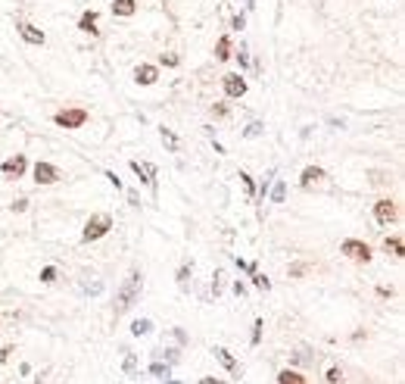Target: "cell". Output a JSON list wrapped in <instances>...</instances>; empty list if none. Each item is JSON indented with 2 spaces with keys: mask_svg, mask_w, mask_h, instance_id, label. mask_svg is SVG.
Masks as SVG:
<instances>
[{
  "mask_svg": "<svg viewBox=\"0 0 405 384\" xmlns=\"http://www.w3.org/2000/svg\"><path fill=\"white\" fill-rule=\"evenodd\" d=\"M150 375H156V378H169V362L153 359V366H150Z\"/></svg>",
  "mask_w": 405,
  "mask_h": 384,
  "instance_id": "18",
  "label": "cell"
},
{
  "mask_svg": "<svg viewBox=\"0 0 405 384\" xmlns=\"http://www.w3.org/2000/svg\"><path fill=\"white\" fill-rule=\"evenodd\" d=\"M181 60L175 56V53H162V66H178Z\"/></svg>",
  "mask_w": 405,
  "mask_h": 384,
  "instance_id": "31",
  "label": "cell"
},
{
  "mask_svg": "<svg viewBox=\"0 0 405 384\" xmlns=\"http://www.w3.org/2000/svg\"><path fill=\"white\" fill-rule=\"evenodd\" d=\"M312 356H309V350H299V353H293V362H309Z\"/></svg>",
  "mask_w": 405,
  "mask_h": 384,
  "instance_id": "37",
  "label": "cell"
},
{
  "mask_svg": "<svg viewBox=\"0 0 405 384\" xmlns=\"http://www.w3.org/2000/svg\"><path fill=\"white\" fill-rule=\"evenodd\" d=\"M16 28H19V34L25 37L28 44H44V31H40V28H34V25H28V22H19Z\"/></svg>",
  "mask_w": 405,
  "mask_h": 384,
  "instance_id": "11",
  "label": "cell"
},
{
  "mask_svg": "<svg viewBox=\"0 0 405 384\" xmlns=\"http://www.w3.org/2000/svg\"><path fill=\"white\" fill-rule=\"evenodd\" d=\"M134 10H137L134 0H115V4H112V13L115 16H134Z\"/></svg>",
  "mask_w": 405,
  "mask_h": 384,
  "instance_id": "14",
  "label": "cell"
},
{
  "mask_svg": "<svg viewBox=\"0 0 405 384\" xmlns=\"http://www.w3.org/2000/svg\"><path fill=\"white\" fill-rule=\"evenodd\" d=\"M387 250H393V256H402L405 253V247H402V241L399 238H387V244H383Z\"/></svg>",
  "mask_w": 405,
  "mask_h": 384,
  "instance_id": "21",
  "label": "cell"
},
{
  "mask_svg": "<svg viewBox=\"0 0 405 384\" xmlns=\"http://www.w3.org/2000/svg\"><path fill=\"white\" fill-rule=\"evenodd\" d=\"M277 384H306V378H302L299 372H290V369H284V372L277 375Z\"/></svg>",
  "mask_w": 405,
  "mask_h": 384,
  "instance_id": "16",
  "label": "cell"
},
{
  "mask_svg": "<svg viewBox=\"0 0 405 384\" xmlns=\"http://www.w3.org/2000/svg\"><path fill=\"white\" fill-rule=\"evenodd\" d=\"M121 369H125V375H137V356L128 353V356H125V366H121Z\"/></svg>",
  "mask_w": 405,
  "mask_h": 384,
  "instance_id": "23",
  "label": "cell"
},
{
  "mask_svg": "<svg viewBox=\"0 0 405 384\" xmlns=\"http://www.w3.org/2000/svg\"><path fill=\"white\" fill-rule=\"evenodd\" d=\"M396 216H399V209H396V203H393V200H377V203H374V219H377L380 225L396 222Z\"/></svg>",
  "mask_w": 405,
  "mask_h": 384,
  "instance_id": "5",
  "label": "cell"
},
{
  "mask_svg": "<svg viewBox=\"0 0 405 384\" xmlns=\"http://www.w3.org/2000/svg\"><path fill=\"white\" fill-rule=\"evenodd\" d=\"M212 116H218V119L228 116V106H225V103H215V106H212Z\"/></svg>",
  "mask_w": 405,
  "mask_h": 384,
  "instance_id": "35",
  "label": "cell"
},
{
  "mask_svg": "<svg viewBox=\"0 0 405 384\" xmlns=\"http://www.w3.org/2000/svg\"><path fill=\"white\" fill-rule=\"evenodd\" d=\"M306 268H309L306 262H296V265H290V278H296V275H302V272H306Z\"/></svg>",
  "mask_w": 405,
  "mask_h": 384,
  "instance_id": "30",
  "label": "cell"
},
{
  "mask_svg": "<svg viewBox=\"0 0 405 384\" xmlns=\"http://www.w3.org/2000/svg\"><path fill=\"white\" fill-rule=\"evenodd\" d=\"M25 206H28V200H16V203H13V213H22Z\"/></svg>",
  "mask_w": 405,
  "mask_h": 384,
  "instance_id": "40",
  "label": "cell"
},
{
  "mask_svg": "<svg viewBox=\"0 0 405 384\" xmlns=\"http://www.w3.org/2000/svg\"><path fill=\"white\" fill-rule=\"evenodd\" d=\"M253 278H256V287H262V291H268V287H271V281H268L265 275H253Z\"/></svg>",
  "mask_w": 405,
  "mask_h": 384,
  "instance_id": "33",
  "label": "cell"
},
{
  "mask_svg": "<svg viewBox=\"0 0 405 384\" xmlns=\"http://www.w3.org/2000/svg\"><path fill=\"white\" fill-rule=\"evenodd\" d=\"M140 287H144V278H140L137 268H131L128 278H125V284H121L118 294H115V316H121V313H128V310H131L134 300L140 297Z\"/></svg>",
  "mask_w": 405,
  "mask_h": 384,
  "instance_id": "1",
  "label": "cell"
},
{
  "mask_svg": "<svg viewBox=\"0 0 405 384\" xmlns=\"http://www.w3.org/2000/svg\"><path fill=\"white\" fill-rule=\"evenodd\" d=\"M85 122H88L85 109H63V112H56V125H63V128H81Z\"/></svg>",
  "mask_w": 405,
  "mask_h": 384,
  "instance_id": "4",
  "label": "cell"
},
{
  "mask_svg": "<svg viewBox=\"0 0 405 384\" xmlns=\"http://www.w3.org/2000/svg\"><path fill=\"white\" fill-rule=\"evenodd\" d=\"M128 203H131V206H140V197H137V190H128Z\"/></svg>",
  "mask_w": 405,
  "mask_h": 384,
  "instance_id": "38",
  "label": "cell"
},
{
  "mask_svg": "<svg viewBox=\"0 0 405 384\" xmlns=\"http://www.w3.org/2000/svg\"><path fill=\"white\" fill-rule=\"evenodd\" d=\"M321 178H324V169H318V166H309V169L302 172L299 184H302V187H312V184H318Z\"/></svg>",
  "mask_w": 405,
  "mask_h": 384,
  "instance_id": "13",
  "label": "cell"
},
{
  "mask_svg": "<svg viewBox=\"0 0 405 384\" xmlns=\"http://www.w3.org/2000/svg\"><path fill=\"white\" fill-rule=\"evenodd\" d=\"M159 135H162V144L169 147V153H178V138L172 135V128H159Z\"/></svg>",
  "mask_w": 405,
  "mask_h": 384,
  "instance_id": "17",
  "label": "cell"
},
{
  "mask_svg": "<svg viewBox=\"0 0 405 384\" xmlns=\"http://www.w3.org/2000/svg\"><path fill=\"white\" fill-rule=\"evenodd\" d=\"M340 250H343L349 259H355V262H368V259H371V247H368V244H361V241H355V238L343 241Z\"/></svg>",
  "mask_w": 405,
  "mask_h": 384,
  "instance_id": "3",
  "label": "cell"
},
{
  "mask_svg": "<svg viewBox=\"0 0 405 384\" xmlns=\"http://www.w3.org/2000/svg\"><path fill=\"white\" fill-rule=\"evenodd\" d=\"M153 356H156V359H166V362H169V366H172V362H175V359H178V353H175V350H156V353H153Z\"/></svg>",
  "mask_w": 405,
  "mask_h": 384,
  "instance_id": "25",
  "label": "cell"
},
{
  "mask_svg": "<svg viewBox=\"0 0 405 384\" xmlns=\"http://www.w3.org/2000/svg\"><path fill=\"white\" fill-rule=\"evenodd\" d=\"M109 228H112V216L109 213H94L88 219V225H85V232H81V238H85V241H97V238H103L109 232Z\"/></svg>",
  "mask_w": 405,
  "mask_h": 384,
  "instance_id": "2",
  "label": "cell"
},
{
  "mask_svg": "<svg viewBox=\"0 0 405 384\" xmlns=\"http://www.w3.org/2000/svg\"><path fill=\"white\" fill-rule=\"evenodd\" d=\"M240 181H243V187H247V194L253 197V190H256V187H253V178H250L247 172H240Z\"/></svg>",
  "mask_w": 405,
  "mask_h": 384,
  "instance_id": "29",
  "label": "cell"
},
{
  "mask_svg": "<svg viewBox=\"0 0 405 384\" xmlns=\"http://www.w3.org/2000/svg\"><path fill=\"white\" fill-rule=\"evenodd\" d=\"M259 337H262V319H256L253 325V343H259Z\"/></svg>",
  "mask_w": 405,
  "mask_h": 384,
  "instance_id": "34",
  "label": "cell"
},
{
  "mask_svg": "<svg viewBox=\"0 0 405 384\" xmlns=\"http://www.w3.org/2000/svg\"><path fill=\"white\" fill-rule=\"evenodd\" d=\"M10 353H13V347H4V350H0V362H7V359H10Z\"/></svg>",
  "mask_w": 405,
  "mask_h": 384,
  "instance_id": "41",
  "label": "cell"
},
{
  "mask_svg": "<svg viewBox=\"0 0 405 384\" xmlns=\"http://www.w3.org/2000/svg\"><path fill=\"white\" fill-rule=\"evenodd\" d=\"M190 268H193V265H181V272H178V284H181V287H187V275H190Z\"/></svg>",
  "mask_w": 405,
  "mask_h": 384,
  "instance_id": "28",
  "label": "cell"
},
{
  "mask_svg": "<svg viewBox=\"0 0 405 384\" xmlns=\"http://www.w3.org/2000/svg\"><path fill=\"white\" fill-rule=\"evenodd\" d=\"M221 85H225V94L228 97H243V94H247V82H243L240 75H225Z\"/></svg>",
  "mask_w": 405,
  "mask_h": 384,
  "instance_id": "6",
  "label": "cell"
},
{
  "mask_svg": "<svg viewBox=\"0 0 405 384\" xmlns=\"http://www.w3.org/2000/svg\"><path fill=\"white\" fill-rule=\"evenodd\" d=\"M199 384H221V381H218V378H202Z\"/></svg>",
  "mask_w": 405,
  "mask_h": 384,
  "instance_id": "42",
  "label": "cell"
},
{
  "mask_svg": "<svg viewBox=\"0 0 405 384\" xmlns=\"http://www.w3.org/2000/svg\"><path fill=\"white\" fill-rule=\"evenodd\" d=\"M56 178H59V172H56L50 163H37V166H34V181H37V184H53Z\"/></svg>",
  "mask_w": 405,
  "mask_h": 384,
  "instance_id": "7",
  "label": "cell"
},
{
  "mask_svg": "<svg viewBox=\"0 0 405 384\" xmlns=\"http://www.w3.org/2000/svg\"><path fill=\"white\" fill-rule=\"evenodd\" d=\"M284 197H287V187H284V181H277L274 190H271V200L274 203H284Z\"/></svg>",
  "mask_w": 405,
  "mask_h": 384,
  "instance_id": "22",
  "label": "cell"
},
{
  "mask_svg": "<svg viewBox=\"0 0 405 384\" xmlns=\"http://www.w3.org/2000/svg\"><path fill=\"white\" fill-rule=\"evenodd\" d=\"M156 79H159V69H156V66H147V63H144V66L134 69V82H137V85H153Z\"/></svg>",
  "mask_w": 405,
  "mask_h": 384,
  "instance_id": "9",
  "label": "cell"
},
{
  "mask_svg": "<svg viewBox=\"0 0 405 384\" xmlns=\"http://www.w3.org/2000/svg\"><path fill=\"white\" fill-rule=\"evenodd\" d=\"M256 135H262V122H253V125L247 128V138H256Z\"/></svg>",
  "mask_w": 405,
  "mask_h": 384,
  "instance_id": "32",
  "label": "cell"
},
{
  "mask_svg": "<svg viewBox=\"0 0 405 384\" xmlns=\"http://www.w3.org/2000/svg\"><path fill=\"white\" fill-rule=\"evenodd\" d=\"M212 353H215V359H218V362H221V366H225V369H228L231 375H240V366H237V359H234V356H231V353H228L225 347H215Z\"/></svg>",
  "mask_w": 405,
  "mask_h": 384,
  "instance_id": "12",
  "label": "cell"
},
{
  "mask_svg": "<svg viewBox=\"0 0 405 384\" xmlns=\"http://www.w3.org/2000/svg\"><path fill=\"white\" fill-rule=\"evenodd\" d=\"M328 384H343V372L340 369H331L328 372Z\"/></svg>",
  "mask_w": 405,
  "mask_h": 384,
  "instance_id": "27",
  "label": "cell"
},
{
  "mask_svg": "<svg viewBox=\"0 0 405 384\" xmlns=\"http://www.w3.org/2000/svg\"><path fill=\"white\" fill-rule=\"evenodd\" d=\"M81 291H85V294H100L103 281H81Z\"/></svg>",
  "mask_w": 405,
  "mask_h": 384,
  "instance_id": "24",
  "label": "cell"
},
{
  "mask_svg": "<svg viewBox=\"0 0 405 384\" xmlns=\"http://www.w3.org/2000/svg\"><path fill=\"white\" fill-rule=\"evenodd\" d=\"M106 178H109V184H112V187H121V181H118V175H115V172H106Z\"/></svg>",
  "mask_w": 405,
  "mask_h": 384,
  "instance_id": "39",
  "label": "cell"
},
{
  "mask_svg": "<svg viewBox=\"0 0 405 384\" xmlns=\"http://www.w3.org/2000/svg\"><path fill=\"white\" fill-rule=\"evenodd\" d=\"M131 172L134 175H140V181L144 184H156V166H150V163H137V160H131Z\"/></svg>",
  "mask_w": 405,
  "mask_h": 384,
  "instance_id": "8",
  "label": "cell"
},
{
  "mask_svg": "<svg viewBox=\"0 0 405 384\" xmlns=\"http://www.w3.org/2000/svg\"><path fill=\"white\" fill-rule=\"evenodd\" d=\"M231 25H234V28H237V31H240V28H243V25H247V16H243V13H237V16H234V22H231Z\"/></svg>",
  "mask_w": 405,
  "mask_h": 384,
  "instance_id": "36",
  "label": "cell"
},
{
  "mask_svg": "<svg viewBox=\"0 0 405 384\" xmlns=\"http://www.w3.org/2000/svg\"><path fill=\"white\" fill-rule=\"evenodd\" d=\"M78 28H81V31H88V34H97V13H94V10H88L85 16H81Z\"/></svg>",
  "mask_w": 405,
  "mask_h": 384,
  "instance_id": "15",
  "label": "cell"
},
{
  "mask_svg": "<svg viewBox=\"0 0 405 384\" xmlns=\"http://www.w3.org/2000/svg\"><path fill=\"white\" fill-rule=\"evenodd\" d=\"M25 157H10L4 166H0V172H4V175H13V178H19V175H25Z\"/></svg>",
  "mask_w": 405,
  "mask_h": 384,
  "instance_id": "10",
  "label": "cell"
},
{
  "mask_svg": "<svg viewBox=\"0 0 405 384\" xmlns=\"http://www.w3.org/2000/svg\"><path fill=\"white\" fill-rule=\"evenodd\" d=\"M40 281H44V284H53V281H56V268H53V265H47L44 272H40Z\"/></svg>",
  "mask_w": 405,
  "mask_h": 384,
  "instance_id": "26",
  "label": "cell"
},
{
  "mask_svg": "<svg viewBox=\"0 0 405 384\" xmlns=\"http://www.w3.org/2000/svg\"><path fill=\"white\" fill-rule=\"evenodd\" d=\"M150 328H153V325H150V319H137V322L131 325V334H134V337H140V334H150Z\"/></svg>",
  "mask_w": 405,
  "mask_h": 384,
  "instance_id": "19",
  "label": "cell"
},
{
  "mask_svg": "<svg viewBox=\"0 0 405 384\" xmlns=\"http://www.w3.org/2000/svg\"><path fill=\"white\" fill-rule=\"evenodd\" d=\"M215 56H218V60H228V56H231V41H228V37H218V47H215Z\"/></svg>",
  "mask_w": 405,
  "mask_h": 384,
  "instance_id": "20",
  "label": "cell"
}]
</instances>
